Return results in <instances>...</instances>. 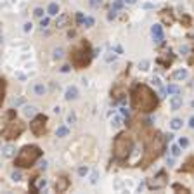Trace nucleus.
<instances>
[{"label": "nucleus", "instance_id": "f257e3e1", "mask_svg": "<svg viewBox=\"0 0 194 194\" xmlns=\"http://www.w3.org/2000/svg\"><path fill=\"white\" fill-rule=\"evenodd\" d=\"M140 139L144 142V154H142V158L139 159L137 166L147 168L151 163H154L163 154L168 139H166V135H161L159 132L149 130V128L140 130Z\"/></svg>", "mask_w": 194, "mask_h": 194}, {"label": "nucleus", "instance_id": "f03ea898", "mask_svg": "<svg viewBox=\"0 0 194 194\" xmlns=\"http://www.w3.org/2000/svg\"><path fill=\"white\" fill-rule=\"evenodd\" d=\"M132 99V109L139 111V113H152L158 108V95L156 92L146 85V83H137L130 94Z\"/></svg>", "mask_w": 194, "mask_h": 194}, {"label": "nucleus", "instance_id": "7ed1b4c3", "mask_svg": "<svg viewBox=\"0 0 194 194\" xmlns=\"http://www.w3.org/2000/svg\"><path fill=\"white\" fill-rule=\"evenodd\" d=\"M133 151V137L128 132H120L113 140V156L118 163H125Z\"/></svg>", "mask_w": 194, "mask_h": 194}, {"label": "nucleus", "instance_id": "20e7f679", "mask_svg": "<svg viewBox=\"0 0 194 194\" xmlns=\"http://www.w3.org/2000/svg\"><path fill=\"white\" fill-rule=\"evenodd\" d=\"M42 154H43V151L38 146H33V144L24 146V147L19 149L17 156L14 159V165L17 166V168H31L42 158Z\"/></svg>", "mask_w": 194, "mask_h": 194}, {"label": "nucleus", "instance_id": "39448f33", "mask_svg": "<svg viewBox=\"0 0 194 194\" xmlns=\"http://www.w3.org/2000/svg\"><path fill=\"white\" fill-rule=\"evenodd\" d=\"M92 48H90L89 42L83 40L78 47H75L71 50V54H69V59H71V64H73V68L75 69H83L87 68L92 61Z\"/></svg>", "mask_w": 194, "mask_h": 194}, {"label": "nucleus", "instance_id": "423d86ee", "mask_svg": "<svg viewBox=\"0 0 194 194\" xmlns=\"http://www.w3.org/2000/svg\"><path fill=\"white\" fill-rule=\"evenodd\" d=\"M23 132H24V123L19 121V120H11V121L5 123L4 130H2V135H4L5 140H17Z\"/></svg>", "mask_w": 194, "mask_h": 194}, {"label": "nucleus", "instance_id": "0eeeda50", "mask_svg": "<svg viewBox=\"0 0 194 194\" xmlns=\"http://www.w3.org/2000/svg\"><path fill=\"white\" fill-rule=\"evenodd\" d=\"M127 75H128V71H125L121 75L116 78V82L113 83V89H111V97H113V101H123L125 95H127Z\"/></svg>", "mask_w": 194, "mask_h": 194}, {"label": "nucleus", "instance_id": "6e6552de", "mask_svg": "<svg viewBox=\"0 0 194 194\" xmlns=\"http://www.w3.org/2000/svg\"><path fill=\"white\" fill-rule=\"evenodd\" d=\"M47 114H36L33 116V120L30 121V130L35 137H42L47 132Z\"/></svg>", "mask_w": 194, "mask_h": 194}, {"label": "nucleus", "instance_id": "1a4fd4ad", "mask_svg": "<svg viewBox=\"0 0 194 194\" xmlns=\"http://www.w3.org/2000/svg\"><path fill=\"white\" fill-rule=\"evenodd\" d=\"M168 186V173L166 170H159L154 177L147 180V187L149 189H154V191H158V189H165Z\"/></svg>", "mask_w": 194, "mask_h": 194}, {"label": "nucleus", "instance_id": "9d476101", "mask_svg": "<svg viewBox=\"0 0 194 194\" xmlns=\"http://www.w3.org/2000/svg\"><path fill=\"white\" fill-rule=\"evenodd\" d=\"M71 186V180L68 179V175H59L55 179V184H54V189L55 192H66Z\"/></svg>", "mask_w": 194, "mask_h": 194}, {"label": "nucleus", "instance_id": "9b49d317", "mask_svg": "<svg viewBox=\"0 0 194 194\" xmlns=\"http://www.w3.org/2000/svg\"><path fill=\"white\" fill-rule=\"evenodd\" d=\"M47 186V180L45 179H40V177H31L30 180V189H31V192H40V189Z\"/></svg>", "mask_w": 194, "mask_h": 194}, {"label": "nucleus", "instance_id": "f8f14e48", "mask_svg": "<svg viewBox=\"0 0 194 194\" xmlns=\"http://www.w3.org/2000/svg\"><path fill=\"white\" fill-rule=\"evenodd\" d=\"M159 17L163 21V24H166V26H172L173 23H175V16H173L172 9H163V11L159 12Z\"/></svg>", "mask_w": 194, "mask_h": 194}, {"label": "nucleus", "instance_id": "ddd939ff", "mask_svg": "<svg viewBox=\"0 0 194 194\" xmlns=\"http://www.w3.org/2000/svg\"><path fill=\"white\" fill-rule=\"evenodd\" d=\"M71 26V16L69 14H61V16H57V19H55V28L57 30H64V28Z\"/></svg>", "mask_w": 194, "mask_h": 194}, {"label": "nucleus", "instance_id": "4468645a", "mask_svg": "<svg viewBox=\"0 0 194 194\" xmlns=\"http://www.w3.org/2000/svg\"><path fill=\"white\" fill-rule=\"evenodd\" d=\"M151 33H152V38H154L156 43H163L165 35H163V28H161V24H154V26L151 28Z\"/></svg>", "mask_w": 194, "mask_h": 194}, {"label": "nucleus", "instance_id": "2eb2a0df", "mask_svg": "<svg viewBox=\"0 0 194 194\" xmlns=\"http://www.w3.org/2000/svg\"><path fill=\"white\" fill-rule=\"evenodd\" d=\"M158 62L163 66V68H170V64L173 62V55H172V50H168L166 55H159L158 57Z\"/></svg>", "mask_w": 194, "mask_h": 194}, {"label": "nucleus", "instance_id": "dca6fc26", "mask_svg": "<svg viewBox=\"0 0 194 194\" xmlns=\"http://www.w3.org/2000/svg\"><path fill=\"white\" fill-rule=\"evenodd\" d=\"M182 104H184V101H182V95H179V94H175L170 99V108H172V111H179L182 108Z\"/></svg>", "mask_w": 194, "mask_h": 194}, {"label": "nucleus", "instance_id": "f3484780", "mask_svg": "<svg viewBox=\"0 0 194 194\" xmlns=\"http://www.w3.org/2000/svg\"><path fill=\"white\" fill-rule=\"evenodd\" d=\"M180 172L192 173V175H194V156H191V158H189V159L186 161V163L182 165V168H180Z\"/></svg>", "mask_w": 194, "mask_h": 194}, {"label": "nucleus", "instance_id": "a211bd4d", "mask_svg": "<svg viewBox=\"0 0 194 194\" xmlns=\"http://www.w3.org/2000/svg\"><path fill=\"white\" fill-rule=\"evenodd\" d=\"M64 97H66V101H73L78 97V89L76 87H68L66 92H64Z\"/></svg>", "mask_w": 194, "mask_h": 194}, {"label": "nucleus", "instance_id": "6ab92c4d", "mask_svg": "<svg viewBox=\"0 0 194 194\" xmlns=\"http://www.w3.org/2000/svg\"><path fill=\"white\" fill-rule=\"evenodd\" d=\"M173 80H186L187 78V69H177L175 73L172 75Z\"/></svg>", "mask_w": 194, "mask_h": 194}, {"label": "nucleus", "instance_id": "aec40b11", "mask_svg": "<svg viewBox=\"0 0 194 194\" xmlns=\"http://www.w3.org/2000/svg\"><path fill=\"white\" fill-rule=\"evenodd\" d=\"M2 151H4V156H5V158H12V156H14V151H16V149H14L12 144H5Z\"/></svg>", "mask_w": 194, "mask_h": 194}, {"label": "nucleus", "instance_id": "412c9836", "mask_svg": "<svg viewBox=\"0 0 194 194\" xmlns=\"http://www.w3.org/2000/svg\"><path fill=\"white\" fill-rule=\"evenodd\" d=\"M182 125H184V121H182L180 118H173L172 121H170V127H172V130H180V128H182Z\"/></svg>", "mask_w": 194, "mask_h": 194}, {"label": "nucleus", "instance_id": "4be33fe9", "mask_svg": "<svg viewBox=\"0 0 194 194\" xmlns=\"http://www.w3.org/2000/svg\"><path fill=\"white\" fill-rule=\"evenodd\" d=\"M47 12H48V16H57V12H59V5H57L55 2H52V4H48V7H47Z\"/></svg>", "mask_w": 194, "mask_h": 194}, {"label": "nucleus", "instance_id": "5701e85b", "mask_svg": "<svg viewBox=\"0 0 194 194\" xmlns=\"http://www.w3.org/2000/svg\"><path fill=\"white\" fill-rule=\"evenodd\" d=\"M180 23H182L186 28L192 26V19H191V16H187V14H182V16H180Z\"/></svg>", "mask_w": 194, "mask_h": 194}, {"label": "nucleus", "instance_id": "b1692460", "mask_svg": "<svg viewBox=\"0 0 194 194\" xmlns=\"http://www.w3.org/2000/svg\"><path fill=\"white\" fill-rule=\"evenodd\" d=\"M165 92L168 95H175V94H180V87H177V85H168L165 89Z\"/></svg>", "mask_w": 194, "mask_h": 194}, {"label": "nucleus", "instance_id": "393cba45", "mask_svg": "<svg viewBox=\"0 0 194 194\" xmlns=\"http://www.w3.org/2000/svg\"><path fill=\"white\" fill-rule=\"evenodd\" d=\"M33 92L36 95H43V94H45V85H43V83H36L33 87Z\"/></svg>", "mask_w": 194, "mask_h": 194}, {"label": "nucleus", "instance_id": "a878e982", "mask_svg": "<svg viewBox=\"0 0 194 194\" xmlns=\"http://www.w3.org/2000/svg\"><path fill=\"white\" fill-rule=\"evenodd\" d=\"M123 5H125V0H114V2H113V5H111V11L118 12L120 9H123Z\"/></svg>", "mask_w": 194, "mask_h": 194}, {"label": "nucleus", "instance_id": "bb28decb", "mask_svg": "<svg viewBox=\"0 0 194 194\" xmlns=\"http://www.w3.org/2000/svg\"><path fill=\"white\" fill-rule=\"evenodd\" d=\"M68 133H69V130H68V127H64V125L55 130V135H57V137H66Z\"/></svg>", "mask_w": 194, "mask_h": 194}, {"label": "nucleus", "instance_id": "cd10ccee", "mask_svg": "<svg viewBox=\"0 0 194 194\" xmlns=\"http://www.w3.org/2000/svg\"><path fill=\"white\" fill-rule=\"evenodd\" d=\"M5 92H7V80L2 78V85H0V99H5Z\"/></svg>", "mask_w": 194, "mask_h": 194}, {"label": "nucleus", "instance_id": "c85d7f7f", "mask_svg": "<svg viewBox=\"0 0 194 194\" xmlns=\"http://www.w3.org/2000/svg\"><path fill=\"white\" fill-rule=\"evenodd\" d=\"M173 191H177V192H189V189L187 187H184V186H180V184H173Z\"/></svg>", "mask_w": 194, "mask_h": 194}, {"label": "nucleus", "instance_id": "c756f323", "mask_svg": "<svg viewBox=\"0 0 194 194\" xmlns=\"http://www.w3.org/2000/svg\"><path fill=\"white\" fill-rule=\"evenodd\" d=\"M83 26H85V28H92V26H94V17H85Z\"/></svg>", "mask_w": 194, "mask_h": 194}, {"label": "nucleus", "instance_id": "7c9ffc66", "mask_svg": "<svg viewBox=\"0 0 194 194\" xmlns=\"http://www.w3.org/2000/svg\"><path fill=\"white\" fill-rule=\"evenodd\" d=\"M24 114H26V116L35 114V108H33V106H26V108H24Z\"/></svg>", "mask_w": 194, "mask_h": 194}, {"label": "nucleus", "instance_id": "2f4dec72", "mask_svg": "<svg viewBox=\"0 0 194 194\" xmlns=\"http://www.w3.org/2000/svg\"><path fill=\"white\" fill-rule=\"evenodd\" d=\"M170 151H172V156H179V154H180V146L179 144L172 146V149H170Z\"/></svg>", "mask_w": 194, "mask_h": 194}, {"label": "nucleus", "instance_id": "473e14b6", "mask_svg": "<svg viewBox=\"0 0 194 194\" xmlns=\"http://www.w3.org/2000/svg\"><path fill=\"white\" fill-rule=\"evenodd\" d=\"M87 173H89V168H87V166H80V168H78V175H80V177H85Z\"/></svg>", "mask_w": 194, "mask_h": 194}, {"label": "nucleus", "instance_id": "72a5a7b5", "mask_svg": "<svg viewBox=\"0 0 194 194\" xmlns=\"http://www.w3.org/2000/svg\"><path fill=\"white\" fill-rule=\"evenodd\" d=\"M75 121H76V114H75V111H71V113L68 114V123H71V125H73Z\"/></svg>", "mask_w": 194, "mask_h": 194}, {"label": "nucleus", "instance_id": "f704fd0d", "mask_svg": "<svg viewBox=\"0 0 194 194\" xmlns=\"http://www.w3.org/2000/svg\"><path fill=\"white\" fill-rule=\"evenodd\" d=\"M179 146L180 147H187V146H189V140H187L186 137H180L179 139Z\"/></svg>", "mask_w": 194, "mask_h": 194}, {"label": "nucleus", "instance_id": "c9c22d12", "mask_svg": "<svg viewBox=\"0 0 194 194\" xmlns=\"http://www.w3.org/2000/svg\"><path fill=\"white\" fill-rule=\"evenodd\" d=\"M33 14H35V17H43V9L36 7V9L33 11Z\"/></svg>", "mask_w": 194, "mask_h": 194}, {"label": "nucleus", "instance_id": "e433bc0d", "mask_svg": "<svg viewBox=\"0 0 194 194\" xmlns=\"http://www.w3.org/2000/svg\"><path fill=\"white\" fill-rule=\"evenodd\" d=\"M139 68L142 69V71H147V69H149V61H142L139 64Z\"/></svg>", "mask_w": 194, "mask_h": 194}, {"label": "nucleus", "instance_id": "4c0bfd02", "mask_svg": "<svg viewBox=\"0 0 194 194\" xmlns=\"http://www.w3.org/2000/svg\"><path fill=\"white\" fill-rule=\"evenodd\" d=\"M62 52H64L62 48H55V50H54V57H55V59H61V57H62Z\"/></svg>", "mask_w": 194, "mask_h": 194}, {"label": "nucleus", "instance_id": "58836bf2", "mask_svg": "<svg viewBox=\"0 0 194 194\" xmlns=\"http://www.w3.org/2000/svg\"><path fill=\"white\" fill-rule=\"evenodd\" d=\"M120 113H121V116H125L127 120H128V116H130V113H128V109H127V108H120Z\"/></svg>", "mask_w": 194, "mask_h": 194}, {"label": "nucleus", "instance_id": "ea45409f", "mask_svg": "<svg viewBox=\"0 0 194 194\" xmlns=\"http://www.w3.org/2000/svg\"><path fill=\"white\" fill-rule=\"evenodd\" d=\"M116 59V54H113V52H108V55H106V61L111 62V61H114Z\"/></svg>", "mask_w": 194, "mask_h": 194}, {"label": "nucleus", "instance_id": "a19ab883", "mask_svg": "<svg viewBox=\"0 0 194 194\" xmlns=\"http://www.w3.org/2000/svg\"><path fill=\"white\" fill-rule=\"evenodd\" d=\"M120 125H121V118L114 116V118H113V127H120Z\"/></svg>", "mask_w": 194, "mask_h": 194}, {"label": "nucleus", "instance_id": "79ce46f5", "mask_svg": "<svg viewBox=\"0 0 194 194\" xmlns=\"http://www.w3.org/2000/svg\"><path fill=\"white\" fill-rule=\"evenodd\" d=\"M48 23H50V21H48V17H45V19H42V21H40V26H42V30H43V28H47V26H48Z\"/></svg>", "mask_w": 194, "mask_h": 194}, {"label": "nucleus", "instance_id": "37998d69", "mask_svg": "<svg viewBox=\"0 0 194 194\" xmlns=\"http://www.w3.org/2000/svg\"><path fill=\"white\" fill-rule=\"evenodd\" d=\"M102 4V0H90V5L92 7H97V5H101Z\"/></svg>", "mask_w": 194, "mask_h": 194}, {"label": "nucleus", "instance_id": "c03bdc74", "mask_svg": "<svg viewBox=\"0 0 194 194\" xmlns=\"http://www.w3.org/2000/svg\"><path fill=\"white\" fill-rule=\"evenodd\" d=\"M83 21H85V17H83V14H76V23H83Z\"/></svg>", "mask_w": 194, "mask_h": 194}, {"label": "nucleus", "instance_id": "a18cd8bd", "mask_svg": "<svg viewBox=\"0 0 194 194\" xmlns=\"http://www.w3.org/2000/svg\"><path fill=\"white\" fill-rule=\"evenodd\" d=\"M31 28H33V24H31V23H26V24H24V28H23V30H24V31H31Z\"/></svg>", "mask_w": 194, "mask_h": 194}, {"label": "nucleus", "instance_id": "49530a36", "mask_svg": "<svg viewBox=\"0 0 194 194\" xmlns=\"http://www.w3.org/2000/svg\"><path fill=\"white\" fill-rule=\"evenodd\" d=\"M152 82H154V85H156V87H161V82H159V78H152Z\"/></svg>", "mask_w": 194, "mask_h": 194}, {"label": "nucleus", "instance_id": "de8ad7c7", "mask_svg": "<svg viewBox=\"0 0 194 194\" xmlns=\"http://www.w3.org/2000/svg\"><path fill=\"white\" fill-rule=\"evenodd\" d=\"M12 179H14V180H19V179H21V173H19V172H16V173L12 175Z\"/></svg>", "mask_w": 194, "mask_h": 194}, {"label": "nucleus", "instance_id": "09e8293b", "mask_svg": "<svg viewBox=\"0 0 194 194\" xmlns=\"http://www.w3.org/2000/svg\"><path fill=\"white\" fill-rule=\"evenodd\" d=\"M189 127L194 128V116H191V120H189Z\"/></svg>", "mask_w": 194, "mask_h": 194}, {"label": "nucleus", "instance_id": "8fccbe9b", "mask_svg": "<svg viewBox=\"0 0 194 194\" xmlns=\"http://www.w3.org/2000/svg\"><path fill=\"white\" fill-rule=\"evenodd\" d=\"M180 52H189V47H186V45H182V47H180Z\"/></svg>", "mask_w": 194, "mask_h": 194}, {"label": "nucleus", "instance_id": "3c124183", "mask_svg": "<svg viewBox=\"0 0 194 194\" xmlns=\"http://www.w3.org/2000/svg\"><path fill=\"white\" fill-rule=\"evenodd\" d=\"M125 4H128V5H132V4H137V0H125Z\"/></svg>", "mask_w": 194, "mask_h": 194}, {"label": "nucleus", "instance_id": "603ef678", "mask_svg": "<svg viewBox=\"0 0 194 194\" xmlns=\"http://www.w3.org/2000/svg\"><path fill=\"white\" fill-rule=\"evenodd\" d=\"M61 71H62V73H68V71H69V66H62Z\"/></svg>", "mask_w": 194, "mask_h": 194}, {"label": "nucleus", "instance_id": "864d4df0", "mask_svg": "<svg viewBox=\"0 0 194 194\" xmlns=\"http://www.w3.org/2000/svg\"><path fill=\"white\" fill-rule=\"evenodd\" d=\"M114 50H116V52H118V54H121V52H123V48H121V47H120V45H118V47H114Z\"/></svg>", "mask_w": 194, "mask_h": 194}, {"label": "nucleus", "instance_id": "5fc2aeb1", "mask_svg": "<svg viewBox=\"0 0 194 194\" xmlns=\"http://www.w3.org/2000/svg\"><path fill=\"white\" fill-rule=\"evenodd\" d=\"M144 9H152V4H144Z\"/></svg>", "mask_w": 194, "mask_h": 194}, {"label": "nucleus", "instance_id": "6e6d98bb", "mask_svg": "<svg viewBox=\"0 0 194 194\" xmlns=\"http://www.w3.org/2000/svg\"><path fill=\"white\" fill-rule=\"evenodd\" d=\"M189 64H191V66H194V54H192V57L189 59Z\"/></svg>", "mask_w": 194, "mask_h": 194}]
</instances>
